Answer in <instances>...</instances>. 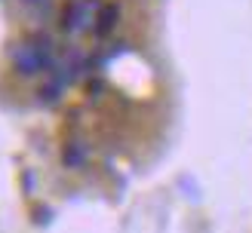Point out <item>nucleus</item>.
Instances as JSON below:
<instances>
[{"label":"nucleus","instance_id":"nucleus-1","mask_svg":"<svg viewBox=\"0 0 252 233\" xmlns=\"http://www.w3.org/2000/svg\"><path fill=\"white\" fill-rule=\"evenodd\" d=\"M12 65L22 77H40L56 68V40L43 31L31 34L12 49Z\"/></svg>","mask_w":252,"mask_h":233},{"label":"nucleus","instance_id":"nucleus-2","mask_svg":"<svg viewBox=\"0 0 252 233\" xmlns=\"http://www.w3.org/2000/svg\"><path fill=\"white\" fill-rule=\"evenodd\" d=\"M102 9V0H68L65 6H62V31L65 34H80L90 28V19H93V12Z\"/></svg>","mask_w":252,"mask_h":233},{"label":"nucleus","instance_id":"nucleus-3","mask_svg":"<svg viewBox=\"0 0 252 233\" xmlns=\"http://www.w3.org/2000/svg\"><path fill=\"white\" fill-rule=\"evenodd\" d=\"M117 19H120V6L117 3H102V9L95 12V25H93L95 37H108L117 28Z\"/></svg>","mask_w":252,"mask_h":233},{"label":"nucleus","instance_id":"nucleus-4","mask_svg":"<svg viewBox=\"0 0 252 233\" xmlns=\"http://www.w3.org/2000/svg\"><path fill=\"white\" fill-rule=\"evenodd\" d=\"M62 163L68 169H80L86 163V144L83 141H68L65 151H62Z\"/></svg>","mask_w":252,"mask_h":233},{"label":"nucleus","instance_id":"nucleus-5","mask_svg":"<svg viewBox=\"0 0 252 233\" xmlns=\"http://www.w3.org/2000/svg\"><path fill=\"white\" fill-rule=\"evenodd\" d=\"M37 224H46V221H49V208H37Z\"/></svg>","mask_w":252,"mask_h":233},{"label":"nucleus","instance_id":"nucleus-6","mask_svg":"<svg viewBox=\"0 0 252 233\" xmlns=\"http://www.w3.org/2000/svg\"><path fill=\"white\" fill-rule=\"evenodd\" d=\"M22 3H28V6H46L49 0H22Z\"/></svg>","mask_w":252,"mask_h":233}]
</instances>
